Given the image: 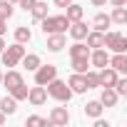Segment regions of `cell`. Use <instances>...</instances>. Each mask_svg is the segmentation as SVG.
Masks as SVG:
<instances>
[{"label":"cell","instance_id":"1","mask_svg":"<svg viewBox=\"0 0 127 127\" xmlns=\"http://www.w3.org/2000/svg\"><path fill=\"white\" fill-rule=\"evenodd\" d=\"M45 90H47V95H50L52 100H57V102H70V100H72V90L67 87V82H62V80H57V77H52V80L45 85Z\"/></svg>","mask_w":127,"mask_h":127},{"label":"cell","instance_id":"2","mask_svg":"<svg viewBox=\"0 0 127 127\" xmlns=\"http://www.w3.org/2000/svg\"><path fill=\"white\" fill-rule=\"evenodd\" d=\"M40 23H42V32H45V35L67 32V28H70V20H67L65 15H47V18H42Z\"/></svg>","mask_w":127,"mask_h":127},{"label":"cell","instance_id":"3","mask_svg":"<svg viewBox=\"0 0 127 127\" xmlns=\"http://www.w3.org/2000/svg\"><path fill=\"white\" fill-rule=\"evenodd\" d=\"M23 55H25V47H23L20 42H13L10 47L5 45V50L0 52V57H3V65H5V67H15L18 62H20Z\"/></svg>","mask_w":127,"mask_h":127},{"label":"cell","instance_id":"4","mask_svg":"<svg viewBox=\"0 0 127 127\" xmlns=\"http://www.w3.org/2000/svg\"><path fill=\"white\" fill-rule=\"evenodd\" d=\"M105 47L112 52H127V37L122 32H105Z\"/></svg>","mask_w":127,"mask_h":127},{"label":"cell","instance_id":"5","mask_svg":"<svg viewBox=\"0 0 127 127\" xmlns=\"http://www.w3.org/2000/svg\"><path fill=\"white\" fill-rule=\"evenodd\" d=\"M52 77H57V67L55 65H40L35 70V85H47Z\"/></svg>","mask_w":127,"mask_h":127},{"label":"cell","instance_id":"6","mask_svg":"<svg viewBox=\"0 0 127 127\" xmlns=\"http://www.w3.org/2000/svg\"><path fill=\"white\" fill-rule=\"evenodd\" d=\"M32 107H40V105H45L47 102V90H45V85H37V87H30L28 90V97H25Z\"/></svg>","mask_w":127,"mask_h":127},{"label":"cell","instance_id":"7","mask_svg":"<svg viewBox=\"0 0 127 127\" xmlns=\"http://www.w3.org/2000/svg\"><path fill=\"white\" fill-rule=\"evenodd\" d=\"M47 122H50L52 127H62V125H67V122H70V112H67V107H52Z\"/></svg>","mask_w":127,"mask_h":127},{"label":"cell","instance_id":"8","mask_svg":"<svg viewBox=\"0 0 127 127\" xmlns=\"http://www.w3.org/2000/svg\"><path fill=\"white\" fill-rule=\"evenodd\" d=\"M117 77H120V72L117 70H112V67H100L97 70V80H100V87H112L115 82H117Z\"/></svg>","mask_w":127,"mask_h":127},{"label":"cell","instance_id":"9","mask_svg":"<svg viewBox=\"0 0 127 127\" xmlns=\"http://www.w3.org/2000/svg\"><path fill=\"white\" fill-rule=\"evenodd\" d=\"M107 62H110V55H107V50L105 47H95V50H90V65L92 67H105L107 65Z\"/></svg>","mask_w":127,"mask_h":127},{"label":"cell","instance_id":"10","mask_svg":"<svg viewBox=\"0 0 127 127\" xmlns=\"http://www.w3.org/2000/svg\"><path fill=\"white\" fill-rule=\"evenodd\" d=\"M67 87L72 90V95H82V92H87L85 75H82V72H72V75H70V80H67Z\"/></svg>","mask_w":127,"mask_h":127},{"label":"cell","instance_id":"11","mask_svg":"<svg viewBox=\"0 0 127 127\" xmlns=\"http://www.w3.org/2000/svg\"><path fill=\"white\" fill-rule=\"evenodd\" d=\"M65 45H67L65 32H52V35H47V50H50V52H60Z\"/></svg>","mask_w":127,"mask_h":127},{"label":"cell","instance_id":"12","mask_svg":"<svg viewBox=\"0 0 127 127\" xmlns=\"http://www.w3.org/2000/svg\"><path fill=\"white\" fill-rule=\"evenodd\" d=\"M20 62H23V67H28V72H35L42 62H40V55H35V52H25L23 57H20Z\"/></svg>","mask_w":127,"mask_h":127},{"label":"cell","instance_id":"13","mask_svg":"<svg viewBox=\"0 0 127 127\" xmlns=\"http://www.w3.org/2000/svg\"><path fill=\"white\" fill-rule=\"evenodd\" d=\"M107 65H110L112 70H117V72H127V55H125V52H115V55L110 57Z\"/></svg>","mask_w":127,"mask_h":127},{"label":"cell","instance_id":"14","mask_svg":"<svg viewBox=\"0 0 127 127\" xmlns=\"http://www.w3.org/2000/svg\"><path fill=\"white\" fill-rule=\"evenodd\" d=\"M85 40H87V47H90V50H95V47H105V32H100V30L87 32Z\"/></svg>","mask_w":127,"mask_h":127},{"label":"cell","instance_id":"15","mask_svg":"<svg viewBox=\"0 0 127 127\" xmlns=\"http://www.w3.org/2000/svg\"><path fill=\"white\" fill-rule=\"evenodd\" d=\"M117 100H120V95H117L112 87H102V95H100L102 107H115V105H117Z\"/></svg>","mask_w":127,"mask_h":127},{"label":"cell","instance_id":"16","mask_svg":"<svg viewBox=\"0 0 127 127\" xmlns=\"http://www.w3.org/2000/svg\"><path fill=\"white\" fill-rule=\"evenodd\" d=\"M82 110H85V115H87L90 120H95V117H102V112H105V107H102V102H100V100H90V102H87Z\"/></svg>","mask_w":127,"mask_h":127},{"label":"cell","instance_id":"17","mask_svg":"<svg viewBox=\"0 0 127 127\" xmlns=\"http://www.w3.org/2000/svg\"><path fill=\"white\" fill-rule=\"evenodd\" d=\"M70 35H72V40H85V35H87V25L82 23V20H75V23H70Z\"/></svg>","mask_w":127,"mask_h":127},{"label":"cell","instance_id":"18","mask_svg":"<svg viewBox=\"0 0 127 127\" xmlns=\"http://www.w3.org/2000/svg\"><path fill=\"white\" fill-rule=\"evenodd\" d=\"M20 82H25V80H23V75H20L18 70H8V72L3 75V85H5L8 90H10V87H18Z\"/></svg>","mask_w":127,"mask_h":127},{"label":"cell","instance_id":"19","mask_svg":"<svg viewBox=\"0 0 127 127\" xmlns=\"http://www.w3.org/2000/svg\"><path fill=\"white\" fill-rule=\"evenodd\" d=\"M0 112H3L5 117L8 115H15L18 112V100L15 97H0Z\"/></svg>","mask_w":127,"mask_h":127},{"label":"cell","instance_id":"20","mask_svg":"<svg viewBox=\"0 0 127 127\" xmlns=\"http://www.w3.org/2000/svg\"><path fill=\"white\" fill-rule=\"evenodd\" d=\"M110 25H112V20H110V15H107V13H97V15L92 18V28H95V30H100V32H105Z\"/></svg>","mask_w":127,"mask_h":127},{"label":"cell","instance_id":"21","mask_svg":"<svg viewBox=\"0 0 127 127\" xmlns=\"http://www.w3.org/2000/svg\"><path fill=\"white\" fill-rule=\"evenodd\" d=\"M30 15H32L35 23H40L42 18H47V3H45V0H37V3L32 5V10H30Z\"/></svg>","mask_w":127,"mask_h":127},{"label":"cell","instance_id":"22","mask_svg":"<svg viewBox=\"0 0 127 127\" xmlns=\"http://www.w3.org/2000/svg\"><path fill=\"white\" fill-rule=\"evenodd\" d=\"M67 13H65V18L70 20V23H75V20H82V15H85V10H82V5H75V3H70L67 8H65Z\"/></svg>","mask_w":127,"mask_h":127},{"label":"cell","instance_id":"23","mask_svg":"<svg viewBox=\"0 0 127 127\" xmlns=\"http://www.w3.org/2000/svg\"><path fill=\"white\" fill-rule=\"evenodd\" d=\"M70 57H90V47L82 45V40H75V45L70 47Z\"/></svg>","mask_w":127,"mask_h":127},{"label":"cell","instance_id":"24","mask_svg":"<svg viewBox=\"0 0 127 127\" xmlns=\"http://www.w3.org/2000/svg\"><path fill=\"white\" fill-rule=\"evenodd\" d=\"M30 40H32V32H30V28H25V25L15 28V42L25 45V42H30Z\"/></svg>","mask_w":127,"mask_h":127},{"label":"cell","instance_id":"25","mask_svg":"<svg viewBox=\"0 0 127 127\" xmlns=\"http://www.w3.org/2000/svg\"><path fill=\"white\" fill-rule=\"evenodd\" d=\"M110 20H112V23H117V25H125V23H127V10H125V5H120V8H112V15H110Z\"/></svg>","mask_w":127,"mask_h":127},{"label":"cell","instance_id":"26","mask_svg":"<svg viewBox=\"0 0 127 127\" xmlns=\"http://www.w3.org/2000/svg\"><path fill=\"white\" fill-rule=\"evenodd\" d=\"M85 75V85H87V90H95V87H100V80H97V70H85L82 72Z\"/></svg>","mask_w":127,"mask_h":127},{"label":"cell","instance_id":"27","mask_svg":"<svg viewBox=\"0 0 127 127\" xmlns=\"http://www.w3.org/2000/svg\"><path fill=\"white\" fill-rule=\"evenodd\" d=\"M90 67V57H72V72H85Z\"/></svg>","mask_w":127,"mask_h":127},{"label":"cell","instance_id":"28","mask_svg":"<svg viewBox=\"0 0 127 127\" xmlns=\"http://www.w3.org/2000/svg\"><path fill=\"white\" fill-rule=\"evenodd\" d=\"M8 92H10V97H15V100H25V97H28V85L20 82L18 87H10Z\"/></svg>","mask_w":127,"mask_h":127},{"label":"cell","instance_id":"29","mask_svg":"<svg viewBox=\"0 0 127 127\" xmlns=\"http://www.w3.org/2000/svg\"><path fill=\"white\" fill-rule=\"evenodd\" d=\"M13 13H15V8H13L10 0H0V15L8 20V18H13Z\"/></svg>","mask_w":127,"mask_h":127},{"label":"cell","instance_id":"30","mask_svg":"<svg viewBox=\"0 0 127 127\" xmlns=\"http://www.w3.org/2000/svg\"><path fill=\"white\" fill-rule=\"evenodd\" d=\"M112 90H115L120 97H125V95H127V77H117V82L112 85Z\"/></svg>","mask_w":127,"mask_h":127},{"label":"cell","instance_id":"31","mask_svg":"<svg viewBox=\"0 0 127 127\" xmlns=\"http://www.w3.org/2000/svg\"><path fill=\"white\" fill-rule=\"evenodd\" d=\"M25 125H30V127H45V125H50L45 117H40V115H30L28 120H25Z\"/></svg>","mask_w":127,"mask_h":127},{"label":"cell","instance_id":"32","mask_svg":"<svg viewBox=\"0 0 127 127\" xmlns=\"http://www.w3.org/2000/svg\"><path fill=\"white\" fill-rule=\"evenodd\" d=\"M18 3H20V8H23L25 13H30V10H32V5L37 3V0H18Z\"/></svg>","mask_w":127,"mask_h":127},{"label":"cell","instance_id":"33","mask_svg":"<svg viewBox=\"0 0 127 127\" xmlns=\"http://www.w3.org/2000/svg\"><path fill=\"white\" fill-rule=\"evenodd\" d=\"M5 32H8V20L0 15V35H5Z\"/></svg>","mask_w":127,"mask_h":127},{"label":"cell","instance_id":"34","mask_svg":"<svg viewBox=\"0 0 127 127\" xmlns=\"http://www.w3.org/2000/svg\"><path fill=\"white\" fill-rule=\"evenodd\" d=\"M112 8H120V5H127V0H107Z\"/></svg>","mask_w":127,"mask_h":127},{"label":"cell","instance_id":"35","mask_svg":"<svg viewBox=\"0 0 127 127\" xmlns=\"http://www.w3.org/2000/svg\"><path fill=\"white\" fill-rule=\"evenodd\" d=\"M70 3H72V0H55V5H57V8H67Z\"/></svg>","mask_w":127,"mask_h":127},{"label":"cell","instance_id":"36","mask_svg":"<svg viewBox=\"0 0 127 127\" xmlns=\"http://www.w3.org/2000/svg\"><path fill=\"white\" fill-rule=\"evenodd\" d=\"M90 3H92L95 8H102V5H107V0H90Z\"/></svg>","mask_w":127,"mask_h":127},{"label":"cell","instance_id":"37","mask_svg":"<svg viewBox=\"0 0 127 127\" xmlns=\"http://www.w3.org/2000/svg\"><path fill=\"white\" fill-rule=\"evenodd\" d=\"M5 50V40H3V35H0V52Z\"/></svg>","mask_w":127,"mask_h":127},{"label":"cell","instance_id":"38","mask_svg":"<svg viewBox=\"0 0 127 127\" xmlns=\"http://www.w3.org/2000/svg\"><path fill=\"white\" fill-rule=\"evenodd\" d=\"M3 122H5V115H3V112H0V125H3Z\"/></svg>","mask_w":127,"mask_h":127},{"label":"cell","instance_id":"39","mask_svg":"<svg viewBox=\"0 0 127 127\" xmlns=\"http://www.w3.org/2000/svg\"><path fill=\"white\" fill-rule=\"evenodd\" d=\"M0 85H3V70H0Z\"/></svg>","mask_w":127,"mask_h":127},{"label":"cell","instance_id":"40","mask_svg":"<svg viewBox=\"0 0 127 127\" xmlns=\"http://www.w3.org/2000/svg\"><path fill=\"white\" fill-rule=\"evenodd\" d=\"M10 3H18V0H10Z\"/></svg>","mask_w":127,"mask_h":127}]
</instances>
